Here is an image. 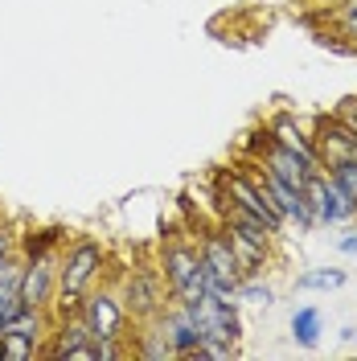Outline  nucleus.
<instances>
[{"label":"nucleus","mask_w":357,"mask_h":361,"mask_svg":"<svg viewBox=\"0 0 357 361\" xmlns=\"http://www.w3.org/2000/svg\"><path fill=\"white\" fill-rule=\"evenodd\" d=\"M107 263H111V255L103 247V238H95V234L74 238V243L58 255V295H54V304H49V308H54V320L78 312L83 295L107 275Z\"/></svg>","instance_id":"f257e3e1"},{"label":"nucleus","mask_w":357,"mask_h":361,"mask_svg":"<svg viewBox=\"0 0 357 361\" xmlns=\"http://www.w3.org/2000/svg\"><path fill=\"white\" fill-rule=\"evenodd\" d=\"M157 271L164 279V288H169L173 304H198L201 295L210 292V279H205V267H201V250H198L193 230L189 234H173L169 243H160Z\"/></svg>","instance_id":"f03ea898"},{"label":"nucleus","mask_w":357,"mask_h":361,"mask_svg":"<svg viewBox=\"0 0 357 361\" xmlns=\"http://www.w3.org/2000/svg\"><path fill=\"white\" fill-rule=\"evenodd\" d=\"M214 189H218V197H222V205H234V209H243V214H250L255 222H263L279 238L288 226H284V218L275 214V205L267 202V193L259 189V180H255V173L243 164H230V169H218L214 173Z\"/></svg>","instance_id":"7ed1b4c3"},{"label":"nucleus","mask_w":357,"mask_h":361,"mask_svg":"<svg viewBox=\"0 0 357 361\" xmlns=\"http://www.w3.org/2000/svg\"><path fill=\"white\" fill-rule=\"evenodd\" d=\"M78 316H83V324L90 329V337L95 341H128L132 345V316L123 308V300H119V288L111 283H95L87 295H83V304H78Z\"/></svg>","instance_id":"20e7f679"},{"label":"nucleus","mask_w":357,"mask_h":361,"mask_svg":"<svg viewBox=\"0 0 357 361\" xmlns=\"http://www.w3.org/2000/svg\"><path fill=\"white\" fill-rule=\"evenodd\" d=\"M201 250V267H205V279H210V292L218 295H234V288L243 283V267L234 259V250L226 243L222 222H205L201 230H193Z\"/></svg>","instance_id":"39448f33"},{"label":"nucleus","mask_w":357,"mask_h":361,"mask_svg":"<svg viewBox=\"0 0 357 361\" xmlns=\"http://www.w3.org/2000/svg\"><path fill=\"white\" fill-rule=\"evenodd\" d=\"M119 300L132 316V324H144V320H157L169 308V288H164L157 267H132L119 279Z\"/></svg>","instance_id":"423d86ee"},{"label":"nucleus","mask_w":357,"mask_h":361,"mask_svg":"<svg viewBox=\"0 0 357 361\" xmlns=\"http://www.w3.org/2000/svg\"><path fill=\"white\" fill-rule=\"evenodd\" d=\"M185 308H189V316H193L201 341L238 345V337H243V320H238V300H234V295L205 292L198 304H185Z\"/></svg>","instance_id":"0eeeda50"},{"label":"nucleus","mask_w":357,"mask_h":361,"mask_svg":"<svg viewBox=\"0 0 357 361\" xmlns=\"http://www.w3.org/2000/svg\"><path fill=\"white\" fill-rule=\"evenodd\" d=\"M304 202L313 209L316 226H345L357 218V202L345 189H337L325 173H313V177L304 180Z\"/></svg>","instance_id":"6e6552de"},{"label":"nucleus","mask_w":357,"mask_h":361,"mask_svg":"<svg viewBox=\"0 0 357 361\" xmlns=\"http://www.w3.org/2000/svg\"><path fill=\"white\" fill-rule=\"evenodd\" d=\"M42 357L49 361H95V337L90 329L83 324V316H58L49 337L42 345Z\"/></svg>","instance_id":"1a4fd4ad"},{"label":"nucleus","mask_w":357,"mask_h":361,"mask_svg":"<svg viewBox=\"0 0 357 361\" xmlns=\"http://www.w3.org/2000/svg\"><path fill=\"white\" fill-rule=\"evenodd\" d=\"M308 135H313V148H316L320 169L341 164V160H357V132L345 123V119H337V111L333 115H316Z\"/></svg>","instance_id":"9d476101"},{"label":"nucleus","mask_w":357,"mask_h":361,"mask_svg":"<svg viewBox=\"0 0 357 361\" xmlns=\"http://www.w3.org/2000/svg\"><path fill=\"white\" fill-rule=\"evenodd\" d=\"M58 255L62 250H54V255H42V259H21V300L25 308H45L49 312V304H54V295H58Z\"/></svg>","instance_id":"9b49d317"},{"label":"nucleus","mask_w":357,"mask_h":361,"mask_svg":"<svg viewBox=\"0 0 357 361\" xmlns=\"http://www.w3.org/2000/svg\"><path fill=\"white\" fill-rule=\"evenodd\" d=\"M157 324H160V333H164V341H169V349H173V357H198L201 333H198V324H193V316H189L185 304H173L169 300V308L157 316Z\"/></svg>","instance_id":"f8f14e48"},{"label":"nucleus","mask_w":357,"mask_h":361,"mask_svg":"<svg viewBox=\"0 0 357 361\" xmlns=\"http://www.w3.org/2000/svg\"><path fill=\"white\" fill-rule=\"evenodd\" d=\"M267 132L275 135V144H284V148H291L296 157H304L313 169H320V160H316V148H313V135H308V128L296 119L291 111H279L267 119ZM325 173V169H320Z\"/></svg>","instance_id":"ddd939ff"},{"label":"nucleus","mask_w":357,"mask_h":361,"mask_svg":"<svg viewBox=\"0 0 357 361\" xmlns=\"http://www.w3.org/2000/svg\"><path fill=\"white\" fill-rule=\"evenodd\" d=\"M21 267L25 263H21L17 250L0 259V329L25 308V300H21Z\"/></svg>","instance_id":"4468645a"},{"label":"nucleus","mask_w":357,"mask_h":361,"mask_svg":"<svg viewBox=\"0 0 357 361\" xmlns=\"http://www.w3.org/2000/svg\"><path fill=\"white\" fill-rule=\"evenodd\" d=\"M62 247H66V226H33V230L21 234L17 255L21 259H42V255H54Z\"/></svg>","instance_id":"2eb2a0df"},{"label":"nucleus","mask_w":357,"mask_h":361,"mask_svg":"<svg viewBox=\"0 0 357 361\" xmlns=\"http://www.w3.org/2000/svg\"><path fill=\"white\" fill-rule=\"evenodd\" d=\"M45 341L29 337V333H17V329H0V361H33L42 357Z\"/></svg>","instance_id":"dca6fc26"},{"label":"nucleus","mask_w":357,"mask_h":361,"mask_svg":"<svg viewBox=\"0 0 357 361\" xmlns=\"http://www.w3.org/2000/svg\"><path fill=\"white\" fill-rule=\"evenodd\" d=\"M320 329H325L320 308H296V312H291V337H296V345L316 349V345H320Z\"/></svg>","instance_id":"f3484780"},{"label":"nucleus","mask_w":357,"mask_h":361,"mask_svg":"<svg viewBox=\"0 0 357 361\" xmlns=\"http://www.w3.org/2000/svg\"><path fill=\"white\" fill-rule=\"evenodd\" d=\"M345 283V271L341 267H313L304 275H296V288L300 292H337Z\"/></svg>","instance_id":"a211bd4d"},{"label":"nucleus","mask_w":357,"mask_h":361,"mask_svg":"<svg viewBox=\"0 0 357 361\" xmlns=\"http://www.w3.org/2000/svg\"><path fill=\"white\" fill-rule=\"evenodd\" d=\"M234 300L238 304H255V308H267V304H275V288L263 283L259 275H243V283L234 288Z\"/></svg>","instance_id":"6ab92c4d"},{"label":"nucleus","mask_w":357,"mask_h":361,"mask_svg":"<svg viewBox=\"0 0 357 361\" xmlns=\"http://www.w3.org/2000/svg\"><path fill=\"white\" fill-rule=\"evenodd\" d=\"M333 25L341 37H349V42L357 45V0H341V4H333Z\"/></svg>","instance_id":"aec40b11"},{"label":"nucleus","mask_w":357,"mask_h":361,"mask_svg":"<svg viewBox=\"0 0 357 361\" xmlns=\"http://www.w3.org/2000/svg\"><path fill=\"white\" fill-rule=\"evenodd\" d=\"M325 177L333 180L337 189H345L349 197L357 202V160H341V164H329L325 169Z\"/></svg>","instance_id":"412c9836"},{"label":"nucleus","mask_w":357,"mask_h":361,"mask_svg":"<svg viewBox=\"0 0 357 361\" xmlns=\"http://www.w3.org/2000/svg\"><path fill=\"white\" fill-rule=\"evenodd\" d=\"M337 119H345L357 132V99H341V103H337Z\"/></svg>","instance_id":"4be33fe9"},{"label":"nucleus","mask_w":357,"mask_h":361,"mask_svg":"<svg viewBox=\"0 0 357 361\" xmlns=\"http://www.w3.org/2000/svg\"><path fill=\"white\" fill-rule=\"evenodd\" d=\"M13 250H17V234L0 222V259H4V255H13Z\"/></svg>","instance_id":"5701e85b"},{"label":"nucleus","mask_w":357,"mask_h":361,"mask_svg":"<svg viewBox=\"0 0 357 361\" xmlns=\"http://www.w3.org/2000/svg\"><path fill=\"white\" fill-rule=\"evenodd\" d=\"M337 250H341V255H357V234H345V238L337 243Z\"/></svg>","instance_id":"b1692460"},{"label":"nucleus","mask_w":357,"mask_h":361,"mask_svg":"<svg viewBox=\"0 0 357 361\" xmlns=\"http://www.w3.org/2000/svg\"><path fill=\"white\" fill-rule=\"evenodd\" d=\"M320 4H329V8H333V4H341V0H320Z\"/></svg>","instance_id":"393cba45"}]
</instances>
